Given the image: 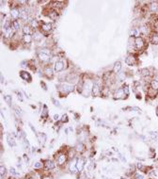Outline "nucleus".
<instances>
[{"mask_svg":"<svg viewBox=\"0 0 158 179\" xmlns=\"http://www.w3.org/2000/svg\"><path fill=\"white\" fill-rule=\"evenodd\" d=\"M82 79H83L84 84H83V89H82L81 94L83 96L87 97L89 95H91V92H92V89H93V86H94V81L91 78H87V75H84V78Z\"/></svg>","mask_w":158,"mask_h":179,"instance_id":"obj_1","label":"nucleus"},{"mask_svg":"<svg viewBox=\"0 0 158 179\" xmlns=\"http://www.w3.org/2000/svg\"><path fill=\"white\" fill-rule=\"evenodd\" d=\"M57 88L61 95H67L74 90V85L69 83L67 81H64V82H60L58 85Z\"/></svg>","mask_w":158,"mask_h":179,"instance_id":"obj_2","label":"nucleus"},{"mask_svg":"<svg viewBox=\"0 0 158 179\" xmlns=\"http://www.w3.org/2000/svg\"><path fill=\"white\" fill-rule=\"evenodd\" d=\"M68 155H67V152L65 151H59L58 152L56 156H55V161L58 166L61 167L66 164L67 160H68Z\"/></svg>","mask_w":158,"mask_h":179,"instance_id":"obj_3","label":"nucleus"},{"mask_svg":"<svg viewBox=\"0 0 158 179\" xmlns=\"http://www.w3.org/2000/svg\"><path fill=\"white\" fill-rule=\"evenodd\" d=\"M134 47L136 51H143L146 48V41L143 37L139 36L137 38H134Z\"/></svg>","mask_w":158,"mask_h":179,"instance_id":"obj_4","label":"nucleus"},{"mask_svg":"<svg viewBox=\"0 0 158 179\" xmlns=\"http://www.w3.org/2000/svg\"><path fill=\"white\" fill-rule=\"evenodd\" d=\"M67 67V61L65 58H59L58 61H57L54 63V71L57 73H59L61 71H63L66 69Z\"/></svg>","mask_w":158,"mask_h":179,"instance_id":"obj_5","label":"nucleus"},{"mask_svg":"<svg viewBox=\"0 0 158 179\" xmlns=\"http://www.w3.org/2000/svg\"><path fill=\"white\" fill-rule=\"evenodd\" d=\"M40 30L43 34H44V35H46V34L50 33L53 30V25H52V23H49V22H41V24H40Z\"/></svg>","mask_w":158,"mask_h":179,"instance_id":"obj_6","label":"nucleus"},{"mask_svg":"<svg viewBox=\"0 0 158 179\" xmlns=\"http://www.w3.org/2000/svg\"><path fill=\"white\" fill-rule=\"evenodd\" d=\"M44 14L48 17L49 19H51L52 21H56L58 18V16H59V12L48 8L47 10L45 11V13Z\"/></svg>","mask_w":158,"mask_h":179,"instance_id":"obj_7","label":"nucleus"},{"mask_svg":"<svg viewBox=\"0 0 158 179\" xmlns=\"http://www.w3.org/2000/svg\"><path fill=\"white\" fill-rule=\"evenodd\" d=\"M20 16H21V13H20V8L17 7L16 5L12 6L11 8V18L13 20V21H16V20H19L20 19Z\"/></svg>","mask_w":158,"mask_h":179,"instance_id":"obj_8","label":"nucleus"},{"mask_svg":"<svg viewBox=\"0 0 158 179\" xmlns=\"http://www.w3.org/2000/svg\"><path fill=\"white\" fill-rule=\"evenodd\" d=\"M42 74L44 75L47 78H52L54 76V67H52L50 64L44 65L42 69Z\"/></svg>","mask_w":158,"mask_h":179,"instance_id":"obj_9","label":"nucleus"},{"mask_svg":"<svg viewBox=\"0 0 158 179\" xmlns=\"http://www.w3.org/2000/svg\"><path fill=\"white\" fill-rule=\"evenodd\" d=\"M37 58L39 59V61L41 62V63H46V64H50V61H51V56L49 55H46V54H43V53H41V52H37Z\"/></svg>","mask_w":158,"mask_h":179,"instance_id":"obj_10","label":"nucleus"},{"mask_svg":"<svg viewBox=\"0 0 158 179\" xmlns=\"http://www.w3.org/2000/svg\"><path fill=\"white\" fill-rule=\"evenodd\" d=\"M56 161H53L51 159H46L43 161V169L45 170V171H52V170H54L56 168Z\"/></svg>","mask_w":158,"mask_h":179,"instance_id":"obj_11","label":"nucleus"},{"mask_svg":"<svg viewBox=\"0 0 158 179\" xmlns=\"http://www.w3.org/2000/svg\"><path fill=\"white\" fill-rule=\"evenodd\" d=\"M77 157H74L73 159H70L69 161V164H68V169H69V171L71 172L72 174H76L78 173L77 171V168H76V163H77Z\"/></svg>","mask_w":158,"mask_h":179,"instance_id":"obj_12","label":"nucleus"},{"mask_svg":"<svg viewBox=\"0 0 158 179\" xmlns=\"http://www.w3.org/2000/svg\"><path fill=\"white\" fill-rule=\"evenodd\" d=\"M125 63L129 66H134L137 64V58L134 54H129L125 58Z\"/></svg>","mask_w":158,"mask_h":179,"instance_id":"obj_13","label":"nucleus"},{"mask_svg":"<svg viewBox=\"0 0 158 179\" xmlns=\"http://www.w3.org/2000/svg\"><path fill=\"white\" fill-rule=\"evenodd\" d=\"M114 98L115 99H124L127 97V95L125 94V92L123 91V88L120 87V88H118L115 91H114Z\"/></svg>","mask_w":158,"mask_h":179,"instance_id":"obj_14","label":"nucleus"},{"mask_svg":"<svg viewBox=\"0 0 158 179\" xmlns=\"http://www.w3.org/2000/svg\"><path fill=\"white\" fill-rule=\"evenodd\" d=\"M149 41L152 45H158V32L153 30L152 33L149 35Z\"/></svg>","mask_w":158,"mask_h":179,"instance_id":"obj_15","label":"nucleus"},{"mask_svg":"<svg viewBox=\"0 0 158 179\" xmlns=\"http://www.w3.org/2000/svg\"><path fill=\"white\" fill-rule=\"evenodd\" d=\"M32 36H33V41H34L40 42V41H41L43 37H44V34H43L40 29H37V30H34V33H33Z\"/></svg>","mask_w":158,"mask_h":179,"instance_id":"obj_16","label":"nucleus"},{"mask_svg":"<svg viewBox=\"0 0 158 179\" xmlns=\"http://www.w3.org/2000/svg\"><path fill=\"white\" fill-rule=\"evenodd\" d=\"M22 32L24 35H33L34 29L30 27L29 24H25L22 28Z\"/></svg>","mask_w":158,"mask_h":179,"instance_id":"obj_17","label":"nucleus"},{"mask_svg":"<svg viewBox=\"0 0 158 179\" xmlns=\"http://www.w3.org/2000/svg\"><path fill=\"white\" fill-rule=\"evenodd\" d=\"M101 90H102V87L99 84V82H94V86H93V89H92L91 94L95 97L101 95Z\"/></svg>","mask_w":158,"mask_h":179,"instance_id":"obj_18","label":"nucleus"},{"mask_svg":"<svg viewBox=\"0 0 158 179\" xmlns=\"http://www.w3.org/2000/svg\"><path fill=\"white\" fill-rule=\"evenodd\" d=\"M85 167V158L82 157H77V163H76V168L78 173H80L83 171V169Z\"/></svg>","mask_w":158,"mask_h":179,"instance_id":"obj_19","label":"nucleus"},{"mask_svg":"<svg viewBox=\"0 0 158 179\" xmlns=\"http://www.w3.org/2000/svg\"><path fill=\"white\" fill-rule=\"evenodd\" d=\"M74 150H75V152H76V154H83V153L86 151V145L85 144L82 142V141H80V142H77L76 143V145H75V147H74Z\"/></svg>","mask_w":158,"mask_h":179,"instance_id":"obj_20","label":"nucleus"},{"mask_svg":"<svg viewBox=\"0 0 158 179\" xmlns=\"http://www.w3.org/2000/svg\"><path fill=\"white\" fill-rule=\"evenodd\" d=\"M149 12L152 13L158 12V1H153L149 4Z\"/></svg>","mask_w":158,"mask_h":179,"instance_id":"obj_21","label":"nucleus"},{"mask_svg":"<svg viewBox=\"0 0 158 179\" xmlns=\"http://www.w3.org/2000/svg\"><path fill=\"white\" fill-rule=\"evenodd\" d=\"M139 75H141L143 78H151L152 73L148 68H143V69L139 70Z\"/></svg>","mask_w":158,"mask_h":179,"instance_id":"obj_22","label":"nucleus"},{"mask_svg":"<svg viewBox=\"0 0 158 179\" xmlns=\"http://www.w3.org/2000/svg\"><path fill=\"white\" fill-rule=\"evenodd\" d=\"M22 41H23V44L25 45L29 46L31 45L32 41H33V36L32 35H23Z\"/></svg>","mask_w":158,"mask_h":179,"instance_id":"obj_23","label":"nucleus"},{"mask_svg":"<svg viewBox=\"0 0 158 179\" xmlns=\"http://www.w3.org/2000/svg\"><path fill=\"white\" fill-rule=\"evenodd\" d=\"M20 76L25 81H28V82H31L32 80V78H31V75L28 72H26V71H21L20 72Z\"/></svg>","mask_w":158,"mask_h":179,"instance_id":"obj_24","label":"nucleus"},{"mask_svg":"<svg viewBox=\"0 0 158 179\" xmlns=\"http://www.w3.org/2000/svg\"><path fill=\"white\" fill-rule=\"evenodd\" d=\"M40 24L41 22H39L38 20L36 19H31L30 22H29V25L34 29V30H37V29H40Z\"/></svg>","mask_w":158,"mask_h":179,"instance_id":"obj_25","label":"nucleus"},{"mask_svg":"<svg viewBox=\"0 0 158 179\" xmlns=\"http://www.w3.org/2000/svg\"><path fill=\"white\" fill-rule=\"evenodd\" d=\"M121 68H122V66H121V62L120 61L115 62V63H114V66H113V73L118 75L121 71Z\"/></svg>","mask_w":158,"mask_h":179,"instance_id":"obj_26","label":"nucleus"},{"mask_svg":"<svg viewBox=\"0 0 158 179\" xmlns=\"http://www.w3.org/2000/svg\"><path fill=\"white\" fill-rule=\"evenodd\" d=\"M110 93V88L108 86H107V85H104V87H102V90H101V95L104 96V97H107L109 95Z\"/></svg>","mask_w":158,"mask_h":179,"instance_id":"obj_27","label":"nucleus"},{"mask_svg":"<svg viewBox=\"0 0 158 179\" xmlns=\"http://www.w3.org/2000/svg\"><path fill=\"white\" fill-rule=\"evenodd\" d=\"M149 88H151L154 91H158V80L155 78H153L150 81V84H149Z\"/></svg>","mask_w":158,"mask_h":179,"instance_id":"obj_28","label":"nucleus"},{"mask_svg":"<svg viewBox=\"0 0 158 179\" xmlns=\"http://www.w3.org/2000/svg\"><path fill=\"white\" fill-rule=\"evenodd\" d=\"M37 137H38V140H39L40 143L41 144V145H43L46 141V135L44 133H40V134L37 135Z\"/></svg>","mask_w":158,"mask_h":179,"instance_id":"obj_29","label":"nucleus"},{"mask_svg":"<svg viewBox=\"0 0 158 179\" xmlns=\"http://www.w3.org/2000/svg\"><path fill=\"white\" fill-rule=\"evenodd\" d=\"M7 141H8V144L10 145L11 147H13L16 145V142H15V140L13 139V137L12 135H8L7 136Z\"/></svg>","mask_w":158,"mask_h":179,"instance_id":"obj_30","label":"nucleus"},{"mask_svg":"<svg viewBox=\"0 0 158 179\" xmlns=\"http://www.w3.org/2000/svg\"><path fill=\"white\" fill-rule=\"evenodd\" d=\"M12 28L15 31H18L21 28V25H20V22L19 20H16V21H12Z\"/></svg>","mask_w":158,"mask_h":179,"instance_id":"obj_31","label":"nucleus"},{"mask_svg":"<svg viewBox=\"0 0 158 179\" xmlns=\"http://www.w3.org/2000/svg\"><path fill=\"white\" fill-rule=\"evenodd\" d=\"M33 168L35 170H40V169L43 168V162H41V161H37V162H35L33 164Z\"/></svg>","mask_w":158,"mask_h":179,"instance_id":"obj_32","label":"nucleus"},{"mask_svg":"<svg viewBox=\"0 0 158 179\" xmlns=\"http://www.w3.org/2000/svg\"><path fill=\"white\" fill-rule=\"evenodd\" d=\"M7 174V169L4 165L0 166V176H1V179H3V177L6 175Z\"/></svg>","mask_w":158,"mask_h":179,"instance_id":"obj_33","label":"nucleus"},{"mask_svg":"<svg viewBox=\"0 0 158 179\" xmlns=\"http://www.w3.org/2000/svg\"><path fill=\"white\" fill-rule=\"evenodd\" d=\"M10 174H11V175H12V176H13V177L18 176V175H19V173H17V172L15 171V169H14V168H11V169H10Z\"/></svg>","mask_w":158,"mask_h":179,"instance_id":"obj_34","label":"nucleus"},{"mask_svg":"<svg viewBox=\"0 0 158 179\" xmlns=\"http://www.w3.org/2000/svg\"><path fill=\"white\" fill-rule=\"evenodd\" d=\"M41 116L44 117V118H47L48 117V110H47V108L45 106L43 107V110H42V112H41Z\"/></svg>","mask_w":158,"mask_h":179,"instance_id":"obj_35","label":"nucleus"},{"mask_svg":"<svg viewBox=\"0 0 158 179\" xmlns=\"http://www.w3.org/2000/svg\"><path fill=\"white\" fill-rule=\"evenodd\" d=\"M4 100L6 101L7 104L12 105V96H10V95H4Z\"/></svg>","mask_w":158,"mask_h":179,"instance_id":"obj_36","label":"nucleus"},{"mask_svg":"<svg viewBox=\"0 0 158 179\" xmlns=\"http://www.w3.org/2000/svg\"><path fill=\"white\" fill-rule=\"evenodd\" d=\"M40 1H33V0H28V5L29 7H34V5H36V4H39Z\"/></svg>","mask_w":158,"mask_h":179,"instance_id":"obj_37","label":"nucleus"},{"mask_svg":"<svg viewBox=\"0 0 158 179\" xmlns=\"http://www.w3.org/2000/svg\"><path fill=\"white\" fill-rule=\"evenodd\" d=\"M122 88H123V91H124V92H125V94L128 96V95H129V93H130L129 87L127 86V85H124V86H122Z\"/></svg>","mask_w":158,"mask_h":179,"instance_id":"obj_38","label":"nucleus"},{"mask_svg":"<svg viewBox=\"0 0 158 179\" xmlns=\"http://www.w3.org/2000/svg\"><path fill=\"white\" fill-rule=\"evenodd\" d=\"M69 120H68V116L66 114H64L62 117H61V123H67Z\"/></svg>","mask_w":158,"mask_h":179,"instance_id":"obj_39","label":"nucleus"},{"mask_svg":"<svg viewBox=\"0 0 158 179\" xmlns=\"http://www.w3.org/2000/svg\"><path fill=\"white\" fill-rule=\"evenodd\" d=\"M41 179H54V178H53L51 174H44V175H42Z\"/></svg>","mask_w":158,"mask_h":179,"instance_id":"obj_40","label":"nucleus"},{"mask_svg":"<svg viewBox=\"0 0 158 179\" xmlns=\"http://www.w3.org/2000/svg\"><path fill=\"white\" fill-rule=\"evenodd\" d=\"M52 101H53V103H54V105H55V106H57L58 108H60V104H59V102H58V101H57V100H56V99H54V98L52 99Z\"/></svg>","mask_w":158,"mask_h":179,"instance_id":"obj_41","label":"nucleus"},{"mask_svg":"<svg viewBox=\"0 0 158 179\" xmlns=\"http://www.w3.org/2000/svg\"><path fill=\"white\" fill-rule=\"evenodd\" d=\"M28 61H22V62H21V66H22V67H24V68L28 67Z\"/></svg>","mask_w":158,"mask_h":179,"instance_id":"obj_42","label":"nucleus"},{"mask_svg":"<svg viewBox=\"0 0 158 179\" xmlns=\"http://www.w3.org/2000/svg\"><path fill=\"white\" fill-rule=\"evenodd\" d=\"M41 85L42 86V88H43V90H44V91H46V90H47V86L45 85V83H44V82H41Z\"/></svg>","mask_w":158,"mask_h":179,"instance_id":"obj_43","label":"nucleus"},{"mask_svg":"<svg viewBox=\"0 0 158 179\" xmlns=\"http://www.w3.org/2000/svg\"><path fill=\"white\" fill-rule=\"evenodd\" d=\"M29 126H30V128H31V130H32V131H33V132H34L35 134H36V135H38V134H37V132H36V129H35V128H34V126H33V125H32L31 124H29Z\"/></svg>","mask_w":158,"mask_h":179,"instance_id":"obj_44","label":"nucleus"},{"mask_svg":"<svg viewBox=\"0 0 158 179\" xmlns=\"http://www.w3.org/2000/svg\"><path fill=\"white\" fill-rule=\"evenodd\" d=\"M54 120H55V121H58V120H59V116H58V114H55V115H54Z\"/></svg>","mask_w":158,"mask_h":179,"instance_id":"obj_45","label":"nucleus"},{"mask_svg":"<svg viewBox=\"0 0 158 179\" xmlns=\"http://www.w3.org/2000/svg\"><path fill=\"white\" fill-rule=\"evenodd\" d=\"M135 178H136V179H143V175H139V174H137Z\"/></svg>","mask_w":158,"mask_h":179,"instance_id":"obj_46","label":"nucleus"},{"mask_svg":"<svg viewBox=\"0 0 158 179\" xmlns=\"http://www.w3.org/2000/svg\"><path fill=\"white\" fill-rule=\"evenodd\" d=\"M25 179H35V177H33V176L30 174V175H28V177H25Z\"/></svg>","mask_w":158,"mask_h":179,"instance_id":"obj_47","label":"nucleus"},{"mask_svg":"<svg viewBox=\"0 0 158 179\" xmlns=\"http://www.w3.org/2000/svg\"><path fill=\"white\" fill-rule=\"evenodd\" d=\"M4 81H3V75H1V83H3Z\"/></svg>","mask_w":158,"mask_h":179,"instance_id":"obj_48","label":"nucleus"},{"mask_svg":"<svg viewBox=\"0 0 158 179\" xmlns=\"http://www.w3.org/2000/svg\"><path fill=\"white\" fill-rule=\"evenodd\" d=\"M8 179H16V178H15V177H13V176H11Z\"/></svg>","mask_w":158,"mask_h":179,"instance_id":"obj_49","label":"nucleus"},{"mask_svg":"<svg viewBox=\"0 0 158 179\" xmlns=\"http://www.w3.org/2000/svg\"><path fill=\"white\" fill-rule=\"evenodd\" d=\"M156 114H157V116H158V108H156Z\"/></svg>","mask_w":158,"mask_h":179,"instance_id":"obj_50","label":"nucleus"}]
</instances>
